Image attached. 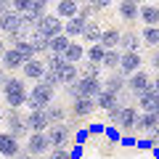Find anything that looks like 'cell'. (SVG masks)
<instances>
[{
  "instance_id": "1",
  "label": "cell",
  "mask_w": 159,
  "mask_h": 159,
  "mask_svg": "<svg viewBox=\"0 0 159 159\" xmlns=\"http://www.w3.org/2000/svg\"><path fill=\"white\" fill-rule=\"evenodd\" d=\"M3 96H6L8 109L19 111L21 106H27V82L19 80V77H8L3 82Z\"/></svg>"
},
{
  "instance_id": "2",
  "label": "cell",
  "mask_w": 159,
  "mask_h": 159,
  "mask_svg": "<svg viewBox=\"0 0 159 159\" xmlns=\"http://www.w3.org/2000/svg\"><path fill=\"white\" fill-rule=\"evenodd\" d=\"M53 93H56L53 88L37 82V85L27 93V106H29V111H45V109L53 103Z\"/></svg>"
},
{
  "instance_id": "3",
  "label": "cell",
  "mask_w": 159,
  "mask_h": 159,
  "mask_svg": "<svg viewBox=\"0 0 159 159\" xmlns=\"http://www.w3.org/2000/svg\"><path fill=\"white\" fill-rule=\"evenodd\" d=\"M32 34L34 37H43V40H53V37H58V34H64V21L58 16H43L37 24L32 27Z\"/></svg>"
},
{
  "instance_id": "4",
  "label": "cell",
  "mask_w": 159,
  "mask_h": 159,
  "mask_svg": "<svg viewBox=\"0 0 159 159\" xmlns=\"http://www.w3.org/2000/svg\"><path fill=\"white\" fill-rule=\"evenodd\" d=\"M74 90H77V98H93L96 101L98 93L103 90V82L101 77H80L74 82Z\"/></svg>"
},
{
  "instance_id": "5",
  "label": "cell",
  "mask_w": 159,
  "mask_h": 159,
  "mask_svg": "<svg viewBox=\"0 0 159 159\" xmlns=\"http://www.w3.org/2000/svg\"><path fill=\"white\" fill-rule=\"evenodd\" d=\"M48 135V143H51V148L56 151V148H66L69 138H72V127L66 125V122H61V125H51L45 130Z\"/></svg>"
},
{
  "instance_id": "6",
  "label": "cell",
  "mask_w": 159,
  "mask_h": 159,
  "mask_svg": "<svg viewBox=\"0 0 159 159\" xmlns=\"http://www.w3.org/2000/svg\"><path fill=\"white\" fill-rule=\"evenodd\" d=\"M48 148H51V143H48V135H45V133H29V138H27V148H24V151H27L32 159L45 157Z\"/></svg>"
},
{
  "instance_id": "7",
  "label": "cell",
  "mask_w": 159,
  "mask_h": 159,
  "mask_svg": "<svg viewBox=\"0 0 159 159\" xmlns=\"http://www.w3.org/2000/svg\"><path fill=\"white\" fill-rule=\"evenodd\" d=\"M6 125H8V130H6V133H8V135H13L16 141L27 135V119H24L19 111H13V109L6 114Z\"/></svg>"
},
{
  "instance_id": "8",
  "label": "cell",
  "mask_w": 159,
  "mask_h": 159,
  "mask_svg": "<svg viewBox=\"0 0 159 159\" xmlns=\"http://www.w3.org/2000/svg\"><path fill=\"white\" fill-rule=\"evenodd\" d=\"M45 11H48V6L43 3V0H29V8H27V13L21 16V24H24V27H29V29H32L34 24L40 21V19L45 16Z\"/></svg>"
},
{
  "instance_id": "9",
  "label": "cell",
  "mask_w": 159,
  "mask_h": 159,
  "mask_svg": "<svg viewBox=\"0 0 159 159\" xmlns=\"http://www.w3.org/2000/svg\"><path fill=\"white\" fill-rule=\"evenodd\" d=\"M125 88L133 93V96H141L143 90H148V88H151V77H148V74L143 72V69H138L135 74H130V77H127Z\"/></svg>"
},
{
  "instance_id": "10",
  "label": "cell",
  "mask_w": 159,
  "mask_h": 159,
  "mask_svg": "<svg viewBox=\"0 0 159 159\" xmlns=\"http://www.w3.org/2000/svg\"><path fill=\"white\" fill-rule=\"evenodd\" d=\"M141 64H143V58L138 53H122V58H119V74L130 77V74H135L141 69Z\"/></svg>"
},
{
  "instance_id": "11",
  "label": "cell",
  "mask_w": 159,
  "mask_h": 159,
  "mask_svg": "<svg viewBox=\"0 0 159 159\" xmlns=\"http://www.w3.org/2000/svg\"><path fill=\"white\" fill-rule=\"evenodd\" d=\"M19 151H21V143L8 133H0V154H3V159H16Z\"/></svg>"
},
{
  "instance_id": "12",
  "label": "cell",
  "mask_w": 159,
  "mask_h": 159,
  "mask_svg": "<svg viewBox=\"0 0 159 159\" xmlns=\"http://www.w3.org/2000/svg\"><path fill=\"white\" fill-rule=\"evenodd\" d=\"M21 72H24V80H43V74H45V61L43 58H29V61H24V66H21Z\"/></svg>"
},
{
  "instance_id": "13",
  "label": "cell",
  "mask_w": 159,
  "mask_h": 159,
  "mask_svg": "<svg viewBox=\"0 0 159 159\" xmlns=\"http://www.w3.org/2000/svg\"><path fill=\"white\" fill-rule=\"evenodd\" d=\"M24 119H27V133H45L48 127H51L45 111H29Z\"/></svg>"
},
{
  "instance_id": "14",
  "label": "cell",
  "mask_w": 159,
  "mask_h": 159,
  "mask_svg": "<svg viewBox=\"0 0 159 159\" xmlns=\"http://www.w3.org/2000/svg\"><path fill=\"white\" fill-rule=\"evenodd\" d=\"M138 45H141V34L135 29H127V32L119 34V45L117 48H122V53H138Z\"/></svg>"
},
{
  "instance_id": "15",
  "label": "cell",
  "mask_w": 159,
  "mask_h": 159,
  "mask_svg": "<svg viewBox=\"0 0 159 159\" xmlns=\"http://www.w3.org/2000/svg\"><path fill=\"white\" fill-rule=\"evenodd\" d=\"M135 122H138V109L135 106H125L122 114H119V119H117V127L122 133H130V130H135Z\"/></svg>"
},
{
  "instance_id": "16",
  "label": "cell",
  "mask_w": 159,
  "mask_h": 159,
  "mask_svg": "<svg viewBox=\"0 0 159 159\" xmlns=\"http://www.w3.org/2000/svg\"><path fill=\"white\" fill-rule=\"evenodd\" d=\"M19 27H21V16L11 11V3H8V8L0 13V32L8 34V32H13V29H19Z\"/></svg>"
},
{
  "instance_id": "17",
  "label": "cell",
  "mask_w": 159,
  "mask_h": 159,
  "mask_svg": "<svg viewBox=\"0 0 159 159\" xmlns=\"http://www.w3.org/2000/svg\"><path fill=\"white\" fill-rule=\"evenodd\" d=\"M119 29L117 27H109V29H101V40H98V45L103 48V51H117L119 45Z\"/></svg>"
},
{
  "instance_id": "18",
  "label": "cell",
  "mask_w": 159,
  "mask_h": 159,
  "mask_svg": "<svg viewBox=\"0 0 159 159\" xmlns=\"http://www.w3.org/2000/svg\"><path fill=\"white\" fill-rule=\"evenodd\" d=\"M0 66L6 69V72H16V69H21V66H24V58L19 56V51H13V48H6L3 58H0Z\"/></svg>"
},
{
  "instance_id": "19",
  "label": "cell",
  "mask_w": 159,
  "mask_h": 159,
  "mask_svg": "<svg viewBox=\"0 0 159 159\" xmlns=\"http://www.w3.org/2000/svg\"><path fill=\"white\" fill-rule=\"evenodd\" d=\"M157 103H159V93L154 90V88H148V90H143L141 96H138V106L143 109V114H154Z\"/></svg>"
},
{
  "instance_id": "20",
  "label": "cell",
  "mask_w": 159,
  "mask_h": 159,
  "mask_svg": "<svg viewBox=\"0 0 159 159\" xmlns=\"http://www.w3.org/2000/svg\"><path fill=\"white\" fill-rule=\"evenodd\" d=\"M138 19H141L146 27H159V6H154V3H143Z\"/></svg>"
},
{
  "instance_id": "21",
  "label": "cell",
  "mask_w": 159,
  "mask_h": 159,
  "mask_svg": "<svg viewBox=\"0 0 159 159\" xmlns=\"http://www.w3.org/2000/svg\"><path fill=\"white\" fill-rule=\"evenodd\" d=\"M77 11H80V3H74V0H58V3H56V16L61 19V21L74 19Z\"/></svg>"
},
{
  "instance_id": "22",
  "label": "cell",
  "mask_w": 159,
  "mask_h": 159,
  "mask_svg": "<svg viewBox=\"0 0 159 159\" xmlns=\"http://www.w3.org/2000/svg\"><path fill=\"white\" fill-rule=\"evenodd\" d=\"M117 11H119V16L125 19V21H135L138 19V13H141V3H135V0H122L117 6Z\"/></svg>"
},
{
  "instance_id": "23",
  "label": "cell",
  "mask_w": 159,
  "mask_h": 159,
  "mask_svg": "<svg viewBox=\"0 0 159 159\" xmlns=\"http://www.w3.org/2000/svg\"><path fill=\"white\" fill-rule=\"evenodd\" d=\"M96 111V101L93 98H74L72 101V114L74 117H90Z\"/></svg>"
},
{
  "instance_id": "24",
  "label": "cell",
  "mask_w": 159,
  "mask_h": 159,
  "mask_svg": "<svg viewBox=\"0 0 159 159\" xmlns=\"http://www.w3.org/2000/svg\"><path fill=\"white\" fill-rule=\"evenodd\" d=\"M125 82H127V77H122L119 72H111V74H109V80H103V90L119 96V93L125 90Z\"/></svg>"
},
{
  "instance_id": "25",
  "label": "cell",
  "mask_w": 159,
  "mask_h": 159,
  "mask_svg": "<svg viewBox=\"0 0 159 159\" xmlns=\"http://www.w3.org/2000/svg\"><path fill=\"white\" fill-rule=\"evenodd\" d=\"M85 24H88V19H82V16L69 19V21H64V34H66L69 40H72V37H80L82 29H85Z\"/></svg>"
},
{
  "instance_id": "26",
  "label": "cell",
  "mask_w": 159,
  "mask_h": 159,
  "mask_svg": "<svg viewBox=\"0 0 159 159\" xmlns=\"http://www.w3.org/2000/svg\"><path fill=\"white\" fill-rule=\"evenodd\" d=\"M64 61H69V64H74V66H77L80 61H85V48L72 40V43H69V48L64 51Z\"/></svg>"
},
{
  "instance_id": "27",
  "label": "cell",
  "mask_w": 159,
  "mask_h": 159,
  "mask_svg": "<svg viewBox=\"0 0 159 159\" xmlns=\"http://www.w3.org/2000/svg\"><path fill=\"white\" fill-rule=\"evenodd\" d=\"M119 58H122V51H106V56L101 61V69H106L109 74L119 72Z\"/></svg>"
},
{
  "instance_id": "28",
  "label": "cell",
  "mask_w": 159,
  "mask_h": 159,
  "mask_svg": "<svg viewBox=\"0 0 159 159\" xmlns=\"http://www.w3.org/2000/svg\"><path fill=\"white\" fill-rule=\"evenodd\" d=\"M45 117H48V125H61L64 119H66V109L58 106V103H51L45 109Z\"/></svg>"
},
{
  "instance_id": "29",
  "label": "cell",
  "mask_w": 159,
  "mask_h": 159,
  "mask_svg": "<svg viewBox=\"0 0 159 159\" xmlns=\"http://www.w3.org/2000/svg\"><path fill=\"white\" fill-rule=\"evenodd\" d=\"M159 127V119L154 114H138V122H135V130H143V133H154Z\"/></svg>"
},
{
  "instance_id": "30",
  "label": "cell",
  "mask_w": 159,
  "mask_h": 159,
  "mask_svg": "<svg viewBox=\"0 0 159 159\" xmlns=\"http://www.w3.org/2000/svg\"><path fill=\"white\" fill-rule=\"evenodd\" d=\"M69 43H72V40H69L66 34H58V37H53V40H51L48 53H53V56H64V51L69 48Z\"/></svg>"
},
{
  "instance_id": "31",
  "label": "cell",
  "mask_w": 159,
  "mask_h": 159,
  "mask_svg": "<svg viewBox=\"0 0 159 159\" xmlns=\"http://www.w3.org/2000/svg\"><path fill=\"white\" fill-rule=\"evenodd\" d=\"M80 37H85L88 43H90V45H98V40H101V27H98L96 21H88Z\"/></svg>"
},
{
  "instance_id": "32",
  "label": "cell",
  "mask_w": 159,
  "mask_h": 159,
  "mask_svg": "<svg viewBox=\"0 0 159 159\" xmlns=\"http://www.w3.org/2000/svg\"><path fill=\"white\" fill-rule=\"evenodd\" d=\"M119 103V96H114V93H106V90H101L98 93V98H96V109H111V106H117Z\"/></svg>"
},
{
  "instance_id": "33",
  "label": "cell",
  "mask_w": 159,
  "mask_h": 159,
  "mask_svg": "<svg viewBox=\"0 0 159 159\" xmlns=\"http://www.w3.org/2000/svg\"><path fill=\"white\" fill-rule=\"evenodd\" d=\"M13 51H19V56H21L24 61H29V58H37V56H34L32 43H29V37H27V40H19L16 45H13Z\"/></svg>"
},
{
  "instance_id": "34",
  "label": "cell",
  "mask_w": 159,
  "mask_h": 159,
  "mask_svg": "<svg viewBox=\"0 0 159 159\" xmlns=\"http://www.w3.org/2000/svg\"><path fill=\"white\" fill-rule=\"evenodd\" d=\"M103 56H106V51H103L101 45H90V48L85 51V61H88V64H98V66H101Z\"/></svg>"
},
{
  "instance_id": "35",
  "label": "cell",
  "mask_w": 159,
  "mask_h": 159,
  "mask_svg": "<svg viewBox=\"0 0 159 159\" xmlns=\"http://www.w3.org/2000/svg\"><path fill=\"white\" fill-rule=\"evenodd\" d=\"M141 43H146L151 48H159V27H146L141 34Z\"/></svg>"
},
{
  "instance_id": "36",
  "label": "cell",
  "mask_w": 159,
  "mask_h": 159,
  "mask_svg": "<svg viewBox=\"0 0 159 159\" xmlns=\"http://www.w3.org/2000/svg\"><path fill=\"white\" fill-rule=\"evenodd\" d=\"M77 72H80V77H101V66L98 64H82V66H77Z\"/></svg>"
},
{
  "instance_id": "37",
  "label": "cell",
  "mask_w": 159,
  "mask_h": 159,
  "mask_svg": "<svg viewBox=\"0 0 159 159\" xmlns=\"http://www.w3.org/2000/svg\"><path fill=\"white\" fill-rule=\"evenodd\" d=\"M27 32H29V27H24V24H21L19 29H13V32H8V34H6V40L11 43V48H13V45L19 43V40H27Z\"/></svg>"
},
{
  "instance_id": "38",
  "label": "cell",
  "mask_w": 159,
  "mask_h": 159,
  "mask_svg": "<svg viewBox=\"0 0 159 159\" xmlns=\"http://www.w3.org/2000/svg\"><path fill=\"white\" fill-rule=\"evenodd\" d=\"M29 43H32L34 48V56H40V53H48V45H51V40H43V37H29Z\"/></svg>"
},
{
  "instance_id": "39",
  "label": "cell",
  "mask_w": 159,
  "mask_h": 159,
  "mask_svg": "<svg viewBox=\"0 0 159 159\" xmlns=\"http://www.w3.org/2000/svg\"><path fill=\"white\" fill-rule=\"evenodd\" d=\"M122 109H125V103H122V101H119L117 106H111V109H109V119H111V122H117L119 114H122Z\"/></svg>"
},
{
  "instance_id": "40",
  "label": "cell",
  "mask_w": 159,
  "mask_h": 159,
  "mask_svg": "<svg viewBox=\"0 0 159 159\" xmlns=\"http://www.w3.org/2000/svg\"><path fill=\"white\" fill-rule=\"evenodd\" d=\"M48 159H69V154H66V148H56Z\"/></svg>"
},
{
  "instance_id": "41",
  "label": "cell",
  "mask_w": 159,
  "mask_h": 159,
  "mask_svg": "<svg viewBox=\"0 0 159 159\" xmlns=\"http://www.w3.org/2000/svg\"><path fill=\"white\" fill-rule=\"evenodd\" d=\"M151 64H154V69H159V51H154V58H151Z\"/></svg>"
},
{
  "instance_id": "42",
  "label": "cell",
  "mask_w": 159,
  "mask_h": 159,
  "mask_svg": "<svg viewBox=\"0 0 159 159\" xmlns=\"http://www.w3.org/2000/svg\"><path fill=\"white\" fill-rule=\"evenodd\" d=\"M151 88H154V90L159 93V74H157V77H154V82H151Z\"/></svg>"
},
{
  "instance_id": "43",
  "label": "cell",
  "mask_w": 159,
  "mask_h": 159,
  "mask_svg": "<svg viewBox=\"0 0 159 159\" xmlns=\"http://www.w3.org/2000/svg\"><path fill=\"white\" fill-rule=\"evenodd\" d=\"M3 53H6V40L0 37V58H3Z\"/></svg>"
},
{
  "instance_id": "44",
  "label": "cell",
  "mask_w": 159,
  "mask_h": 159,
  "mask_svg": "<svg viewBox=\"0 0 159 159\" xmlns=\"http://www.w3.org/2000/svg\"><path fill=\"white\" fill-rule=\"evenodd\" d=\"M6 80H8V77H6V69L0 66V85H3V82H6Z\"/></svg>"
},
{
  "instance_id": "45",
  "label": "cell",
  "mask_w": 159,
  "mask_h": 159,
  "mask_svg": "<svg viewBox=\"0 0 159 159\" xmlns=\"http://www.w3.org/2000/svg\"><path fill=\"white\" fill-rule=\"evenodd\" d=\"M6 8H8V0H0V13L6 11Z\"/></svg>"
},
{
  "instance_id": "46",
  "label": "cell",
  "mask_w": 159,
  "mask_h": 159,
  "mask_svg": "<svg viewBox=\"0 0 159 159\" xmlns=\"http://www.w3.org/2000/svg\"><path fill=\"white\" fill-rule=\"evenodd\" d=\"M154 117H157V119H159V103H157V109H154Z\"/></svg>"
},
{
  "instance_id": "47",
  "label": "cell",
  "mask_w": 159,
  "mask_h": 159,
  "mask_svg": "<svg viewBox=\"0 0 159 159\" xmlns=\"http://www.w3.org/2000/svg\"><path fill=\"white\" fill-rule=\"evenodd\" d=\"M3 119H6V114H3V109H0V122H3Z\"/></svg>"
},
{
  "instance_id": "48",
  "label": "cell",
  "mask_w": 159,
  "mask_h": 159,
  "mask_svg": "<svg viewBox=\"0 0 159 159\" xmlns=\"http://www.w3.org/2000/svg\"><path fill=\"white\" fill-rule=\"evenodd\" d=\"M37 159H48V157H37Z\"/></svg>"
}]
</instances>
